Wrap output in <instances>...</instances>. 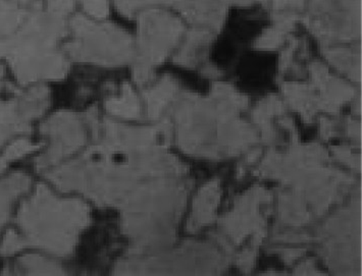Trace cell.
Masks as SVG:
<instances>
[{"label":"cell","mask_w":362,"mask_h":276,"mask_svg":"<svg viewBox=\"0 0 362 276\" xmlns=\"http://www.w3.org/2000/svg\"><path fill=\"white\" fill-rule=\"evenodd\" d=\"M21 185H22V183H21L20 179H11L9 183L0 185V224L6 217L9 203H11L13 196L17 195Z\"/></svg>","instance_id":"1"},{"label":"cell","mask_w":362,"mask_h":276,"mask_svg":"<svg viewBox=\"0 0 362 276\" xmlns=\"http://www.w3.org/2000/svg\"><path fill=\"white\" fill-rule=\"evenodd\" d=\"M2 85H4V71L0 68V89L2 88Z\"/></svg>","instance_id":"2"}]
</instances>
